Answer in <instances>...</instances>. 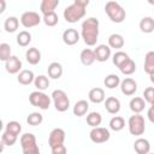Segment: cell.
Returning <instances> with one entry per match:
<instances>
[{"mask_svg":"<svg viewBox=\"0 0 154 154\" xmlns=\"http://www.w3.org/2000/svg\"><path fill=\"white\" fill-rule=\"evenodd\" d=\"M81 36L87 46H95L99 38V19L89 17L82 23Z\"/></svg>","mask_w":154,"mask_h":154,"instance_id":"cell-1","label":"cell"},{"mask_svg":"<svg viewBox=\"0 0 154 154\" xmlns=\"http://www.w3.org/2000/svg\"><path fill=\"white\" fill-rule=\"evenodd\" d=\"M89 0H75L64 10V18L67 23H76L85 16V7Z\"/></svg>","mask_w":154,"mask_h":154,"instance_id":"cell-2","label":"cell"},{"mask_svg":"<svg viewBox=\"0 0 154 154\" xmlns=\"http://www.w3.org/2000/svg\"><path fill=\"white\" fill-rule=\"evenodd\" d=\"M105 12L113 23H122L126 17L125 10L117 1H107L105 5Z\"/></svg>","mask_w":154,"mask_h":154,"instance_id":"cell-3","label":"cell"},{"mask_svg":"<svg viewBox=\"0 0 154 154\" xmlns=\"http://www.w3.org/2000/svg\"><path fill=\"white\" fill-rule=\"evenodd\" d=\"M128 125H129V132L131 135H134V136H141V135H143V132L146 130L144 117L141 116V114L134 113V116H131L129 118Z\"/></svg>","mask_w":154,"mask_h":154,"instance_id":"cell-4","label":"cell"},{"mask_svg":"<svg viewBox=\"0 0 154 154\" xmlns=\"http://www.w3.org/2000/svg\"><path fill=\"white\" fill-rule=\"evenodd\" d=\"M29 102L34 106V107H38L40 109H48L51 106V97L45 94L43 91L40 90H35L32 93H30L29 95Z\"/></svg>","mask_w":154,"mask_h":154,"instance_id":"cell-5","label":"cell"},{"mask_svg":"<svg viewBox=\"0 0 154 154\" xmlns=\"http://www.w3.org/2000/svg\"><path fill=\"white\" fill-rule=\"evenodd\" d=\"M52 99L54 102V107L58 112H65L69 109L70 107V99L67 96V94L61 90V89H57L52 93Z\"/></svg>","mask_w":154,"mask_h":154,"instance_id":"cell-6","label":"cell"},{"mask_svg":"<svg viewBox=\"0 0 154 154\" xmlns=\"http://www.w3.org/2000/svg\"><path fill=\"white\" fill-rule=\"evenodd\" d=\"M89 137L90 140L99 144V143H105L109 140L111 137V134H109V130L106 129V128H101V126H97V128H93L91 131L89 132Z\"/></svg>","mask_w":154,"mask_h":154,"instance_id":"cell-7","label":"cell"},{"mask_svg":"<svg viewBox=\"0 0 154 154\" xmlns=\"http://www.w3.org/2000/svg\"><path fill=\"white\" fill-rule=\"evenodd\" d=\"M41 17L38 16L37 12H34V11H26L24 12L22 16H20V24L24 26V28H32V26H36L41 23Z\"/></svg>","mask_w":154,"mask_h":154,"instance_id":"cell-8","label":"cell"},{"mask_svg":"<svg viewBox=\"0 0 154 154\" xmlns=\"http://www.w3.org/2000/svg\"><path fill=\"white\" fill-rule=\"evenodd\" d=\"M64 141H65V131L61 128H55L51 131L48 137V144L51 148L64 144Z\"/></svg>","mask_w":154,"mask_h":154,"instance_id":"cell-9","label":"cell"},{"mask_svg":"<svg viewBox=\"0 0 154 154\" xmlns=\"http://www.w3.org/2000/svg\"><path fill=\"white\" fill-rule=\"evenodd\" d=\"M120 90L124 95L126 96H131L134 95L136 91H137V83L135 79L130 78V77H126L124 78L122 82H120Z\"/></svg>","mask_w":154,"mask_h":154,"instance_id":"cell-10","label":"cell"},{"mask_svg":"<svg viewBox=\"0 0 154 154\" xmlns=\"http://www.w3.org/2000/svg\"><path fill=\"white\" fill-rule=\"evenodd\" d=\"M63 41L67 46H73L79 41V34L76 29L70 28L63 32Z\"/></svg>","mask_w":154,"mask_h":154,"instance_id":"cell-11","label":"cell"},{"mask_svg":"<svg viewBox=\"0 0 154 154\" xmlns=\"http://www.w3.org/2000/svg\"><path fill=\"white\" fill-rule=\"evenodd\" d=\"M5 69L8 73L14 75V73H19V71L22 70V61L19 60L18 57L12 55L6 63H5Z\"/></svg>","mask_w":154,"mask_h":154,"instance_id":"cell-12","label":"cell"},{"mask_svg":"<svg viewBox=\"0 0 154 154\" xmlns=\"http://www.w3.org/2000/svg\"><path fill=\"white\" fill-rule=\"evenodd\" d=\"M94 53H95L96 60L100 61V63H103V61H107L109 59V57H111V48L107 45H99L94 49Z\"/></svg>","mask_w":154,"mask_h":154,"instance_id":"cell-13","label":"cell"},{"mask_svg":"<svg viewBox=\"0 0 154 154\" xmlns=\"http://www.w3.org/2000/svg\"><path fill=\"white\" fill-rule=\"evenodd\" d=\"M134 149L137 154H148L150 153V143L148 140L140 137L134 142Z\"/></svg>","mask_w":154,"mask_h":154,"instance_id":"cell-14","label":"cell"},{"mask_svg":"<svg viewBox=\"0 0 154 154\" xmlns=\"http://www.w3.org/2000/svg\"><path fill=\"white\" fill-rule=\"evenodd\" d=\"M105 108L108 113L117 114L120 111V101L114 96H109L105 100Z\"/></svg>","mask_w":154,"mask_h":154,"instance_id":"cell-15","label":"cell"},{"mask_svg":"<svg viewBox=\"0 0 154 154\" xmlns=\"http://www.w3.org/2000/svg\"><path fill=\"white\" fill-rule=\"evenodd\" d=\"M79 59H81V63L84 65V66H90L95 60H96V57H95V53L93 49L90 48H85L79 54Z\"/></svg>","mask_w":154,"mask_h":154,"instance_id":"cell-16","label":"cell"},{"mask_svg":"<svg viewBox=\"0 0 154 154\" xmlns=\"http://www.w3.org/2000/svg\"><path fill=\"white\" fill-rule=\"evenodd\" d=\"M17 81L22 85H29L30 83L35 81L34 72L31 70H22L17 76Z\"/></svg>","mask_w":154,"mask_h":154,"instance_id":"cell-17","label":"cell"},{"mask_svg":"<svg viewBox=\"0 0 154 154\" xmlns=\"http://www.w3.org/2000/svg\"><path fill=\"white\" fill-rule=\"evenodd\" d=\"M25 59L29 64L36 65L41 61V52L36 47H31L25 52Z\"/></svg>","mask_w":154,"mask_h":154,"instance_id":"cell-18","label":"cell"},{"mask_svg":"<svg viewBox=\"0 0 154 154\" xmlns=\"http://www.w3.org/2000/svg\"><path fill=\"white\" fill-rule=\"evenodd\" d=\"M88 97L89 101L93 103H101L105 101V91L101 88H93L89 90Z\"/></svg>","mask_w":154,"mask_h":154,"instance_id":"cell-19","label":"cell"},{"mask_svg":"<svg viewBox=\"0 0 154 154\" xmlns=\"http://www.w3.org/2000/svg\"><path fill=\"white\" fill-rule=\"evenodd\" d=\"M129 106H130V109L136 113V114H140L144 107H146V101L143 97H140V96H136V97H132L129 102Z\"/></svg>","mask_w":154,"mask_h":154,"instance_id":"cell-20","label":"cell"},{"mask_svg":"<svg viewBox=\"0 0 154 154\" xmlns=\"http://www.w3.org/2000/svg\"><path fill=\"white\" fill-rule=\"evenodd\" d=\"M59 5V0H43L40 5V10L43 16L55 12V7Z\"/></svg>","mask_w":154,"mask_h":154,"instance_id":"cell-21","label":"cell"},{"mask_svg":"<svg viewBox=\"0 0 154 154\" xmlns=\"http://www.w3.org/2000/svg\"><path fill=\"white\" fill-rule=\"evenodd\" d=\"M47 72H48V76L53 79H58L61 77L63 75V66L58 61H53L48 65V69H47Z\"/></svg>","mask_w":154,"mask_h":154,"instance_id":"cell-22","label":"cell"},{"mask_svg":"<svg viewBox=\"0 0 154 154\" xmlns=\"http://www.w3.org/2000/svg\"><path fill=\"white\" fill-rule=\"evenodd\" d=\"M89 109V103L87 100H79L75 103L73 106V114L77 116V117H83Z\"/></svg>","mask_w":154,"mask_h":154,"instance_id":"cell-23","label":"cell"},{"mask_svg":"<svg viewBox=\"0 0 154 154\" xmlns=\"http://www.w3.org/2000/svg\"><path fill=\"white\" fill-rule=\"evenodd\" d=\"M140 29L144 34H150L154 31V19L152 17H143L140 22Z\"/></svg>","mask_w":154,"mask_h":154,"instance_id":"cell-24","label":"cell"},{"mask_svg":"<svg viewBox=\"0 0 154 154\" xmlns=\"http://www.w3.org/2000/svg\"><path fill=\"white\" fill-rule=\"evenodd\" d=\"M108 46L109 48H114V49H119L123 48L124 46V37L120 34H112L108 37Z\"/></svg>","mask_w":154,"mask_h":154,"instance_id":"cell-25","label":"cell"},{"mask_svg":"<svg viewBox=\"0 0 154 154\" xmlns=\"http://www.w3.org/2000/svg\"><path fill=\"white\" fill-rule=\"evenodd\" d=\"M144 72L149 76L154 73V51H150L144 57Z\"/></svg>","mask_w":154,"mask_h":154,"instance_id":"cell-26","label":"cell"},{"mask_svg":"<svg viewBox=\"0 0 154 154\" xmlns=\"http://www.w3.org/2000/svg\"><path fill=\"white\" fill-rule=\"evenodd\" d=\"M19 26V19L17 17H7L4 22V29L7 32H14Z\"/></svg>","mask_w":154,"mask_h":154,"instance_id":"cell-27","label":"cell"},{"mask_svg":"<svg viewBox=\"0 0 154 154\" xmlns=\"http://www.w3.org/2000/svg\"><path fill=\"white\" fill-rule=\"evenodd\" d=\"M120 82L122 81H120L119 76L118 75H114V73H111V75L106 76L105 79H103V84L108 89H114V88L119 87L120 85Z\"/></svg>","mask_w":154,"mask_h":154,"instance_id":"cell-28","label":"cell"},{"mask_svg":"<svg viewBox=\"0 0 154 154\" xmlns=\"http://www.w3.org/2000/svg\"><path fill=\"white\" fill-rule=\"evenodd\" d=\"M130 59V57L128 55V53H125V52H123V51H118V52H116L114 54H113V57H112V61H113V64L119 69L125 61H128Z\"/></svg>","mask_w":154,"mask_h":154,"instance_id":"cell-29","label":"cell"},{"mask_svg":"<svg viewBox=\"0 0 154 154\" xmlns=\"http://www.w3.org/2000/svg\"><path fill=\"white\" fill-rule=\"evenodd\" d=\"M125 126V120L120 116H116L109 120V129L113 131H120Z\"/></svg>","mask_w":154,"mask_h":154,"instance_id":"cell-30","label":"cell"},{"mask_svg":"<svg viewBox=\"0 0 154 154\" xmlns=\"http://www.w3.org/2000/svg\"><path fill=\"white\" fill-rule=\"evenodd\" d=\"M34 84H35V87H36L37 90L43 91V90H46V89L49 87V79H48V77H46L45 75H40V76L35 77Z\"/></svg>","mask_w":154,"mask_h":154,"instance_id":"cell-31","label":"cell"},{"mask_svg":"<svg viewBox=\"0 0 154 154\" xmlns=\"http://www.w3.org/2000/svg\"><path fill=\"white\" fill-rule=\"evenodd\" d=\"M31 42V34L26 30H22L17 35V43L22 47H26Z\"/></svg>","mask_w":154,"mask_h":154,"instance_id":"cell-32","label":"cell"},{"mask_svg":"<svg viewBox=\"0 0 154 154\" xmlns=\"http://www.w3.org/2000/svg\"><path fill=\"white\" fill-rule=\"evenodd\" d=\"M119 70H120V72H122L123 75L130 76V75H132V73L136 71V64H135V61L130 58L128 61H125V63L119 67Z\"/></svg>","mask_w":154,"mask_h":154,"instance_id":"cell-33","label":"cell"},{"mask_svg":"<svg viewBox=\"0 0 154 154\" xmlns=\"http://www.w3.org/2000/svg\"><path fill=\"white\" fill-rule=\"evenodd\" d=\"M101 122H102V117L99 112H90L87 116V123L91 128H97L101 124Z\"/></svg>","mask_w":154,"mask_h":154,"instance_id":"cell-34","label":"cell"},{"mask_svg":"<svg viewBox=\"0 0 154 154\" xmlns=\"http://www.w3.org/2000/svg\"><path fill=\"white\" fill-rule=\"evenodd\" d=\"M5 131L8 132V134H12L14 136H18L20 134V131H22V125L16 120H11V122H8L6 124Z\"/></svg>","mask_w":154,"mask_h":154,"instance_id":"cell-35","label":"cell"},{"mask_svg":"<svg viewBox=\"0 0 154 154\" xmlns=\"http://www.w3.org/2000/svg\"><path fill=\"white\" fill-rule=\"evenodd\" d=\"M43 122V117L38 112H32L26 117V123L31 126H37Z\"/></svg>","mask_w":154,"mask_h":154,"instance_id":"cell-36","label":"cell"},{"mask_svg":"<svg viewBox=\"0 0 154 154\" xmlns=\"http://www.w3.org/2000/svg\"><path fill=\"white\" fill-rule=\"evenodd\" d=\"M35 143H36V137H35L34 134L26 132V134L22 135V137H20V147L22 148L31 146V144H35Z\"/></svg>","mask_w":154,"mask_h":154,"instance_id":"cell-37","label":"cell"},{"mask_svg":"<svg viewBox=\"0 0 154 154\" xmlns=\"http://www.w3.org/2000/svg\"><path fill=\"white\" fill-rule=\"evenodd\" d=\"M11 57L12 55H11V47H10V45L5 43V42L0 43V60L6 63Z\"/></svg>","mask_w":154,"mask_h":154,"instance_id":"cell-38","label":"cell"},{"mask_svg":"<svg viewBox=\"0 0 154 154\" xmlns=\"http://www.w3.org/2000/svg\"><path fill=\"white\" fill-rule=\"evenodd\" d=\"M17 138H18V136H14L12 134L4 131V134L1 135V143L4 146H13L17 142Z\"/></svg>","mask_w":154,"mask_h":154,"instance_id":"cell-39","label":"cell"},{"mask_svg":"<svg viewBox=\"0 0 154 154\" xmlns=\"http://www.w3.org/2000/svg\"><path fill=\"white\" fill-rule=\"evenodd\" d=\"M42 20H43V23H45L47 26H54V25L58 24L59 18H58V14H57L55 12H53V13H49V14L43 16Z\"/></svg>","mask_w":154,"mask_h":154,"instance_id":"cell-40","label":"cell"},{"mask_svg":"<svg viewBox=\"0 0 154 154\" xmlns=\"http://www.w3.org/2000/svg\"><path fill=\"white\" fill-rule=\"evenodd\" d=\"M143 99L146 102L150 103L154 100V87H148L143 91Z\"/></svg>","mask_w":154,"mask_h":154,"instance_id":"cell-41","label":"cell"},{"mask_svg":"<svg viewBox=\"0 0 154 154\" xmlns=\"http://www.w3.org/2000/svg\"><path fill=\"white\" fill-rule=\"evenodd\" d=\"M22 150H23V154H41L37 143L28 146V147H24V148H22Z\"/></svg>","mask_w":154,"mask_h":154,"instance_id":"cell-42","label":"cell"},{"mask_svg":"<svg viewBox=\"0 0 154 154\" xmlns=\"http://www.w3.org/2000/svg\"><path fill=\"white\" fill-rule=\"evenodd\" d=\"M51 149H52V154H66V153H67L66 147H65L64 144L53 147V148H51Z\"/></svg>","mask_w":154,"mask_h":154,"instance_id":"cell-43","label":"cell"},{"mask_svg":"<svg viewBox=\"0 0 154 154\" xmlns=\"http://www.w3.org/2000/svg\"><path fill=\"white\" fill-rule=\"evenodd\" d=\"M147 116H148V119H149V122L154 124V109H153L152 107L148 109V112H147Z\"/></svg>","mask_w":154,"mask_h":154,"instance_id":"cell-44","label":"cell"},{"mask_svg":"<svg viewBox=\"0 0 154 154\" xmlns=\"http://www.w3.org/2000/svg\"><path fill=\"white\" fill-rule=\"evenodd\" d=\"M0 4H1V8H0V13H2L5 11V6H6V2L5 0H0Z\"/></svg>","mask_w":154,"mask_h":154,"instance_id":"cell-45","label":"cell"},{"mask_svg":"<svg viewBox=\"0 0 154 154\" xmlns=\"http://www.w3.org/2000/svg\"><path fill=\"white\" fill-rule=\"evenodd\" d=\"M149 79H150V82H152V83H153V84H154V73H153V75H150V76H149Z\"/></svg>","mask_w":154,"mask_h":154,"instance_id":"cell-46","label":"cell"},{"mask_svg":"<svg viewBox=\"0 0 154 154\" xmlns=\"http://www.w3.org/2000/svg\"><path fill=\"white\" fill-rule=\"evenodd\" d=\"M150 107H152V108H153V109H154V100H153V101H152V102H150Z\"/></svg>","mask_w":154,"mask_h":154,"instance_id":"cell-47","label":"cell"},{"mask_svg":"<svg viewBox=\"0 0 154 154\" xmlns=\"http://www.w3.org/2000/svg\"><path fill=\"white\" fill-rule=\"evenodd\" d=\"M149 4H150V5H153V6H154V1H149Z\"/></svg>","mask_w":154,"mask_h":154,"instance_id":"cell-48","label":"cell"},{"mask_svg":"<svg viewBox=\"0 0 154 154\" xmlns=\"http://www.w3.org/2000/svg\"><path fill=\"white\" fill-rule=\"evenodd\" d=\"M148 154H154V153H148Z\"/></svg>","mask_w":154,"mask_h":154,"instance_id":"cell-49","label":"cell"}]
</instances>
